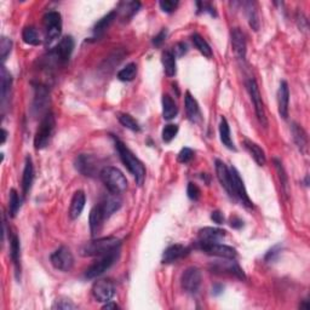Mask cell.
<instances>
[{
  "mask_svg": "<svg viewBox=\"0 0 310 310\" xmlns=\"http://www.w3.org/2000/svg\"><path fill=\"white\" fill-rule=\"evenodd\" d=\"M77 305L73 302L69 301L67 298H60L55 302V304L52 305V309H63V310H70L76 309Z\"/></svg>",
  "mask_w": 310,
  "mask_h": 310,
  "instance_id": "cell-43",
  "label": "cell"
},
{
  "mask_svg": "<svg viewBox=\"0 0 310 310\" xmlns=\"http://www.w3.org/2000/svg\"><path fill=\"white\" fill-rule=\"evenodd\" d=\"M175 52L178 56H183L185 52H187V45L184 42H179V44H177V46L175 47Z\"/></svg>",
  "mask_w": 310,
  "mask_h": 310,
  "instance_id": "cell-51",
  "label": "cell"
},
{
  "mask_svg": "<svg viewBox=\"0 0 310 310\" xmlns=\"http://www.w3.org/2000/svg\"><path fill=\"white\" fill-rule=\"evenodd\" d=\"M192 41H193L194 46L198 49L199 51L201 52L202 55H204L205 57L211 58L212 57V49L210 45H208V42L205 40L204 38L201 37L200 34H193L192 35Z\"/></svg>",
  "mask_w": 310,
  "mask_h": 310,
  "instance_id": "cell-34",
  "label": "cell"
},
{
  "mask_svg": "<svg viewBox=\"0 0 310 310\" xmlns=\"http://www.w3.org/2000/svg\"><path fill=\"white\" fill-rule=\"evenodd\" d=\"M50 102L49 91L44 85H35L34 87V100H33V110L37 114H41L47 108V104Z\"/></svg>",
  "mask_w": 310,
  "mask_h": 310,
  "instance_id": "cell-17",
  "label": "cell"
},
{
  "mask_svg": "<svg viewBox=\"0 0 310 310\" xmlns=\"http://www.w3.org/2000/svg\"><path fill=\"white\" fill-rule=\"evenodd\" d=\"M19 208H21V199L18 197V193L15 189L10 190V200H9V213L12 218L17 216Z\"/></svg>",
  "mask_w": 310,
  "mask_h": 310,
  "instance_id": "cell-36",
  "label": "cell"
},
{
  "mask_svg": "<svg viewBox=\"0 0 310 310\" xmlns=\"http://www.w3.org/2000/svg\"><path fill=\"white\" fill-rule=\"evenodd\" d=\"M244 146L245 148L249 151V153L251 154V156L254 159V161L257 162L259 166H264L267 162V158H266V153L260 147L257 145V143H254L251 141V139L245 138L244 139Z\"/></svg>",
  "mask_w": 310,
  "mask_h": 310,
  "instance_id": "cell-27",
  "label": "cell"
},
{
  "mask_svg": "<svg viewBox=\"0 0 310 310\" xmlns=\"http://www.w3.org/2000/svg\"><path fill=\"white\" fill-rule=\"evenodd\" d=\"M162 66H164V70L165 74L168 77H175L176 71H177V68H176V56L174 55V52L166 50L162 52Z\"/></svg>",
  "mask_w": 310,
  "mask_h": 310,
  "instance_id": "cell-31",
  "label": "cell"
},
{
  "mask_svg": "<svg viewBox=\"0 0 310 310\" xmlns=\"http://www.w3.org/2000/svg\"><path fill=\"white\" fill-rule=\"evenodd\" d=\"M107 220L106 213H104L102 206L101 204L96 205V206L92 207V210L90 211V216H89V223H90V230H91V235L92 236H97L100 234V231L102 230L103 227V222Z\"/></svg>",
  "mask_w": 310,
  "mask_h": 310,
  "instance_id": "cell-16",
  "label": "cell"
},
{
  "mask_svg": "<svg viewBox=\"0 0 310 310\" xmlns=\"http://www.w3.org/2000/svg\"><path fill=\"white\" fill-rule=\"evenodd\" d=\"M178 133V125H175V124H169V125H165L164 129H162V141L165 143H170L172 139L177 136Z\"/></svg>",
  "mask_w": 310,
  "mask_h": 310,
  "instance_id": "cell-39",
  "label": "cell"
},
{
  "mask_svg": "<svg viewBox=\"0 0 310 310\" xmlns=\"http://www.w3.org/2000/svg\"><path fill=\"white\" fill-rule=\"evenodd\" d=\"M194 158V152L190 148H183L178 153L177 160L182 164H188L192 159Z\"/></svg>",
  "mask_w": 310,
  "mask_h": 310,
  "instance_id": "cell-46",
  "label": "cell"
},
{
  "mask_svg": "<svg viewBox=\"0 0 310 310\" xmlns=\"http://www.w3.org/2000/svg\"><path fill=\"white\" fill-rule=\"evenodd\" d=\"M74 50V39L70 37V35H67V37L62 38L61 41L58 42L55 47V50L52 51V55H54V58L56 60V62L61 64H66L69 58L73 54Z\"/></svg>",
  "mask_w": 310,
  "mask_h": 310,
  "instance_id": "cell-12",
  "label": "cell"
},
{
  "mask_svg": "<svg viewBox=\"0 0 310 310\" xmlns=\"http://www.w3.org/2000/svg\"><path fill=\"white\" fill-rule=\"evenodd\" d=\"M222 291H223V286L222 285H216V286H213V289H212V293H213L214 296L221 295Z\"/></svg>",
  "mask_w": 310,
  "mask_h": 310,
  "instance_id": "cell-52",
  "label": "cell"
},
{
  "mask_svg": "<svg viewBox=\"0 0 310 310\" xmlns=\"http://www.w3.org/2000/svg\"><path fill=\"white\" fill-rule=\"evenodd\" d=\"M10 256L14 262L16 277L19 279V274H21V244H19L17 235H12L11 239H10Z\"/></svg>",
  "mask_w": 310,
  "mask_h": 310,
  "instance_id": "cell-24",
  "label": "cell"
},
{
  "mask_svg": "<svg viewBox=\"0 0 310 310\" xmlns=\"http://www.w3.org/2000/svg\"><path fill=\"white\" fill-rule=\"evenodd\" d=\"M159 5L160 9L166 12V14H171V12H174L175 10L177 9L178 2H174V0H161V2L159 3Z\"/></svg>",
  "mask_w": 310,
  "mask_h": 310,
  "instance_id": "cell-45",
  "label": "cell"
},
{
  "mask_svg": "<svg viewBox=\"0 0 310 310\" xmlns=\"http://www.w3.org/2000/svg\"><path fill=\"white\" fill-rule=\"evenodd\" d=\"M200 249L204 251L205 253L211 254V256L221 257V258L235 259L237 257L236 250L233 249V247H230V246H227V245H221L218 243L200 244Z\"/></svg>",
  "mask_w": 310,
  "mask_h": 310,
  "instance_id": "cell-13",
  "label": "cell"
},
{
  "mask_svg": "<svg viewBox=\"0 0 310 310\" xmlns=\"http://www.w3.org/2000/svg\"><path fill=\"white\" fill-rule=\"evenodd\" d=\"M6 138H8V132H6V130L3 129L2 130V145H4Z\"/></svg>",
  "mask_w": 310,
  "mask_h": 310,
  "instance_id": "cell-54",
  "label": "cell"
},
{
  "mask_svg": "<svg viewBox=\"0 0 310 310\" xmlns=\"http://www.w3.org/2000/svg\"><path fill=\"white\" fill-rule=\"evenodd\" d=\"M227 231L220 228H211L206 227L199 231V243L200 244H212L218 243L223 237H226Z\"/></svg>",
  "mask_w": 310,
  "mask_h": 310,
  "instance_id": "cell-21",
  "label": "cell"
},
{
  "mask_svg": "<svg viewBox=\"0 0 310 310\" xmlns=\"http://www.w3.org/2000/svg\"><path fill=\"white\" fill-rule=\"evenodd\" d=\"M11 47L12 41L9 38H2V40H0V57H2V61L6 60V57L11 52Z\"/></svg>",
  "mask_w": 310,
  "mask_h": 310,
  "instance_id": "cell-42",
  "label": "cell"
},
{
  "mask_svg": "<svg viewBox=\"0 0 310 310\" xmlns=\"http://www.w3.org/2000/svg\"><path fill=\"white\" fill-rule=\"evenodd\" d=\"M33 179H34L33 161H32L31 156H27L25 162L23 175H22V190H23V197H26V195L28 194V192L31 190L32 184H33Z\"/></svg>",
  "mask_w": 310,
  "mask_h": 310,
  "instance_id": "cell-26",
  "label": "cell"
},
{
  "mask_svg": "<svg viewBox=\"0 0 310 310\" xmlns=\"http://www.w3.org/2000/svg\"><path fill=\"white\" fill-rule=\"evenodd\" d=\"M189 253V249L187 246L181 244H176L172 245V246L168 247L165 250L164 254H162V263L165 264H170V263H175L177 260L184 258L185 256H188Z\"/></svg>",
  "mask_w": 310,
  "mask_h": 310,
  "instance_id": "cell-19",
  "label": "cell"
},
{
  "mask_svg": "<svg viewBox=\"0 0 310 310\" xmlns=\"http://www.w3.org/2000/svg\"><path fill=\"white\" fill-rule=\"evenodd\" d=\"M85 202H86V197H85L84 192L83 190L76 192L70 201V207H69L70 220H77V218L80 217L81 212H83L85 207Z\"/></svg>",
  "mask_w": 310,
  "mask_h": 310,
  "instance_id": "cell-25",
  "label": "cell"
},
{
  "mask_svg": "<svg viewBox=\"0 0 310 310\" xmlns=\"http://www.w3.org/2000/svg\"><path fill=\"white\" fill-rule=\"evenodd\" d=\"M55 126H56L55 115L51 112H46L44 117L41 119L40 125H39L37 132H35L34 136L35 149L40 151V149L46 148L49 143L51 141L52 135H54Z\"/></svg>",
  "mask_w": 310,
  "mask_h": 310,
  "instance_id": "cell-4",
  "label": "cell"
},
{
  "mask_svg": "<svg viewBox=\"0 0 310 310\" xmlns=\"http://www.w3.org/2000/svg\"><path fill=\"white\" fill-rule=\"evenodd\" d=\"M178 107L171 96L164 94L162 96V116L165 120H172L177 116Z\"/></svg>",
  "mask_w": 310,
  "mask_h": 310,
  "instance_id": "cell-28",
  "label": "cell"
},
{
  "mask_svg": "<svg viewBox=\"0 0 310 310\" xmlns=\"http://www.w3.org/2000/svg\"><path fill=\"white\" fill-rule=\"evenodd\" d=\"M211 220L216 224H223L224 223V216L221 211H213L211 213Z\"/></svg>",
  "mask_w": 310,
  "mask_h": 310,
  "instance_id": "cell-48",
  "label": "cell"
},
{
  "mask_svg": "<svg viewBox=\"0 0 310 310\" xmlns=\"http://www.w3.org/2000/svg\"><path fill=\"white\" fill-rule=\"evenodd\" d=\"M120 240L114 236L100 237L85 243L80 247V254L84 257H102L113 251L119 250Z\"/></svg>",
  "mask_w": 310,
  "mask_h": 310,
  "instance_id": "cell-2",
  "label": "cell"
},
{
  "mask_svg": "<svg viewBox=\"0 0 310 310\" xmlns=\"http://www.w3.org/2000/svg\"><path fill=\"white\" fill-rule=\"evenodd\" d=\"M289 104H290V89L286 81L280 83L279 90H277V108L279 114L282 119H287L289 116Z\"/></svg>",
  "mask_w": 310,
  "mask_h": 310,
  "instance_id": "cell-20",
  "label": "cell"
},
{
  "mask_svg": "<svg viewBox=\"0 0 310 310\" xmlns=\"http://www.w3.org/2000/svg\"><path fill=\"white\" fill-rule=\"evenodd\" d=\"M101 206H102L104 213H106V217L109 218L114 212H116L122 207V201L116 198V195H108L103 199V201L101 202Z\"/></svg>",
  "mask_w": 310,
  "mask_h": 310,
  "instance_id": "cell-30",
  "label": "cell"
},
{
  "mask_svg": "<svg viewBox=\"0 0 310 310\" xmlns=\"http://www.w3.org/2000/svg\"><path fill=\"white\" fill-rule=\"evenodd\" d=\"M166 35H168V33H166L165 29H162V31L160 32V33L156 35V37H154V39H153V44H154L155 46H160V45H161L162 42L165 41Z\"/></svg>",
  "mask_w": 310,
  "mask_h": 310,
  "instance_id": "cell-47",
  "label": "cell"
},
{
  "mask_svg": "<svg viewBox=\"0 0 310 310\" xmlns=\"http://www.w3.org/2000/svg\"><path fill=\"white\" fill-rule=\"evenodd\" d=\"M274 162H275L276 171H277V174H279V177H280V181H281L283 190H285V193L287 194L289 193V178H287L286 171H285V169H283L282 162L277 159L274 160Z\"/></svg>",
  "mask_w": 310,
  "mask_h": 310,
  "instance_id": "cell-40",
  "label": "cell"
},
{
  "mask_svg": "<svg viewBox=\"0 0 310 310\" xmlns=\"http://www.w3.org/2000/svg\"><path fill=\"white\" fill-rule=\"evenodd\" d=\"M201 285V272L195 267L185 269L181 276V286L185 292L197 293Z\"/></svg>",
  "mask_w": 310,
  "mask_h": 310,
  "instance_id": "cell-10",
  "label": "cell"
},
{
  "mask_svg": "<svg viewBox=\"0 0 310 310\" xmlns=\"http://www.w3.org/2000/svg\"><path fill=\"white\" fill-rule=\"evenodd\" d=\"M42 25H44L45 38H46L47 44L55 41L61 35L62 17L60 12L50 11L45 14L44 17H42Z\"/></svg>",
  "mask_w": 310,
  "mask_h": 310,
  "instance_id": "cell-5",
  "label": "cell"
},
{
  "mask_svg": "<svg viewBox=\"0 0 310 310\" xmlns=\"http://www.w3.org/2000/svg\"><path fill=\"white\" fill-rule=\"evenodd\" d=\"M216 174L218 181H220L222 187L226 189L228 195H229L230 198L235 199L230 171L229 169L227 168V165L224 164L223 161H221V160H216Z\"/></svg>",
  "mask_w": 310,
  "mask_h": 310,
  "instance_id": "cell-14",
  "label": "cell"
},
{
  "mask_svg": "<svg viewBox=\"0 0 310 310\" xmlns=\"http://www.w3.org/2000/svg\"><path fill=\"white\" fill-rule=\"evenodd\" d=\"M230 171V176H231V182H233V189H234V194H235V199H239V200L243 202L244 206L246 207H252L253 202L251 201V199L247 194L246 188H245L244 181L243 178L240 177V174L237 172V170L231 166L229 169Z\"/></svg>",
  "mask_w": 310,
  "mask_h": 310,
  "instance_id": "cell-11",
  "label": "cell"
},
{
  "mask_svg": "<svg viewBox=\"0 0 310 310\" xmlns=\"http://www.w3.org/2000/svg\"><path fill=\"white\" fill-rule=\"evenodd\" d=\"M292 135H293V141L297 145V147L299 148V151L304 152L306 148V145H308V137H306V133L304 130L302 129L301 126L297 125V124H292Z\"/></svg>",
  "mask_w": 310,
  "mask_h": 310,
  "instance_id": "cell-32",
  "label": "cell"
},
{
  "mask_svg": "<svg viewBox=\"0 0 310 310\" xmlns=\"http://www.w3.org/2000/svg\"><path fill=\"white\" fill-rule=\"evenodd\" d=\"M249 8H247V16H249V23L251 26V28L253 31H258L259 29V19H258V15H257L256 9L253 8L252 3H249Z\"/></svg>",
  "mask_w": 310,
  "mask_h": 310,
  "instance_id": "cell-41",
  "label": "cell"
},
{
  "mask_svg": "<svg viewBox=\"0 0 310 310\" xmlns=\"http://www.w3.org/2000/svg\"><path fill=\"white\" fill-rule=\"evenodd\" d=\"M114 143H115L116 152L119 154L120 159H122L123 164L129 170L130 174L135 177L136 183L142 185L146 179V168L143 165V162L119 138H114Z\"/></svg>",
  "mask_w": 310,
  "mask_h": 310,
  "instance_id": "cell-1",
  "label": "cell"
},
{
  "mask_svg": "<svg viewBox=\"0 0 310 310\" xmlns=\"http://www.w3.org/2000/svg\"><path fill=\"white\" fill-rule=\"evenodd\" d=\"M76 169L80 172L81 175L92 177V176L96 175V172H97L96 159L91 155L80 154L76 159Z\"/></svg>",
  "mask_w": 310,
  "mask_h": 310,
  "instance_id": "cell-15",
  "label": "cell"
},
{
  "mask_svg": "<svg viewBox=\"0 0 310 310\" xmlns=\"http://www.w3.org/2000/svg\"><path fill=\"white\" fill-rule=\"evenodd\" d=\"M231 46H233V51L239 60L244 61L246 58V39H245V34L240 31L239 28H234L231 31Z\"/></svg>",
  "mask_w": 310,
  "mask_h": 310,
  "instance_id": "cell-18",
  "label": "cell"
},
{
  "mask_svg": "<svg viewBox=\"0 0 310 310\" xmlns=\"http://www.w3.org/2000/svg\"><path fill=\"white\" fill-rule=\"evenodd\" d=\"M220 137H221V142L223 143V146H226L228 149H230V151H236V148H235V146H234V142L231 141L229 124H228L227 119L224 116L221 117Z\"/></svg>",
  "mask_w": 310,
  "mask_h": 310,
  "instance_id": "cell-29",
  "label": "cell"
},
{
  "mask_svg": "<svg viewBox=\"0 0 310 310\" xmlns=\"http://www.w3.org/2000/svg\"><path fill=\"white\" fill-rule=\"evenodd\" d=\"M119 122L124 127L131 130V131H135V132L141 131V127H139L138 123H137L136 120L133 119L131 115H130V114H120Z\"/></svg>",
  "mask_w": 310,
  "mask_h": 310,
  "instance_id": "cell-38",
  "label": "cell"
},
{
  "mask_svg": "<svg viewBox=\"0 0 310 310\" xmlns=\"http://www.w3.org/2000/svg\"><path fill=\"white\" fill-rule=\"evenodd\" d=\"M137 76L136 63H129L117 73V79L122 81H132Z\"/></svg>",
  "mask_w": 310,
  "mask_h": 310,
  "instance_id": "cell-37",
  "label": "cell"
},
{
  "mask_svg": "<svg viewBox=\"0 0 310 310\" xmlns=\"http://www.w3.org/2000/svg\"><path fill=\"white\" fill-rule=\"evenodd\" d=\"M22 39H23L26 44L32 45V46H37V45L41 42L38 31L34 27H31V26L23 29V32H22Z\"/></svg>",
  "mask_w": 310,
  "mask_h": 310,
  "instance_id": "cell-35",
  "label": "cell"
},
{
  "mask_svg": "<svg viewBox=\"0 0 310 310\" xmlns=\"http://www.w3.org/2000/svg\"><path fill=\"white\" fill-rule=\"evenodd\" d=\"M184 106H185V113H187L188 119L194 124L200 123L201 122L200 107H199L197 100L192 96V93L189 92V91L185 92Z\"/></svg>",
  "mask_w": 310,
  "mask_h": 310,
  "instance_id": "cell-22",
  "label": "cell"
},
{
  "mask_svg": "<svg viewBox=\"0 0 310 310\" xmlns=\"http://www.w3.org/2000/svg\"><path fill=\"white\" fill-rule=\"evenodd\" d=\"M100 176L106 188L114 195L122 194L127 189V179L119 169L106 166L102 169Z\"/></svg>",
  "mask_w": 310,
  "mask_h": 310,
  "instance_id": "cell-3",
  "label": "cell"
},
{
  "mask_svg": "<svg viewBox=\"0 0 310 310\" xmlns=\"http://www.w3.org/2000/svg\"><path fill=\"white\" fill-rule=\"evenodd\" d=\"M51 264L55 269L61 272H69L74 266L73 253L67 246H61L50 256Z\"/></svg>",
  "mask_w": 310,
  "mask_h": 310,
  "instance_id": "cell-8",
  "label": "cell"
},
{
  "mask_svg": "<svg viewBox=\"0 0 310 310\" xmlns=\"http://www.w3.org/2000/svg\"><path fill=\"white\" fill-rule=\"evenodd\" d=\"M279 247H280V246L273 247V249L270 250L268 253H267L266 260H268V262H270V260H274V259H275V256H277V254H279V252H280Z\"/></svg>",
  "mask_w": 310,
  "mask_h": 310,
  "instance_id": "cell-50",
  "label": "cell"
},
{
  "mask_svg": "<svg viewBox=\"0 0 310 310\" xmlns=\"http://www.w3.org/2000/svg\"><path fill=\"white\" fill-rule=\"evenodd\" d=\"M116 16H117L116 11H110L109 14L103 16V17L101 18L96 25H94V27H93L94 33H96V34L103 33V32L106 31V29H108L109 26L113 23L114 19L116 18Z\"/></svg>",
  "mask_w": 310,
  "mask_h": 310,
  "instance_id": "cell-33",
  "label": "cell"
},
{
  "mask_svg": "<svg viewBox=\"0 0 310 310\" xmlns=\"http://www.w3.org/2000/svg\"><path fill=\"white\" fill-rule=\"evenodd\" d=\"M117 258H119V250L113 251V252L108 254H104L99 260L91 264L89 268H87L86 273H85V276L87 279H94V277L102 275L104 272H107L116 262Z\"/></svg>",
  "mask_w": 310,
  "mask_h": 310,
  "instance_id": "cell-6",
  "label": "cell"
},
{
  "mask_svg": "<svg viewBox=\"0 0 310 310\" xmlns=\"http://www.w3.org/2000/svg\"><path fill=\"white\" fill-rule=\"evenodd\" d=\"M12 78L8 69L3 66L0 69V97H2V108H5L6 101L9 100L10 92H11Z\"/></svg>",
  "mask_w": 310,
  "mask_h": 310,
  "instance_id": "cell-23",
  "label": "cell"
},
{
  "mask_svg": "<svg viewBox=\"0 0 310 310\" xmlns=\"http://www.w3.org/2000/svg\"><path fill=\"white\" fill-rule=\"evenodd\" d=\"M230 227L234 228V229H240V228L244 227V221L237 216L230 217Z\"/></svg>",
  "mask_w": 310,
  "mask_h": 310,
  "instance_id": "cell-49",
  "label": "cell"
},
{
  "mask_svg": "<svg viewBox=\"0 0 310 310\" xmlns=\"http://www.w3.org/2000/svg\"><path fill=\"white\" fill-rule=\"evenodd\" d=\"M117 308H119V306H117L115 303H112L110 301L107 302L106 304L103 305V309H107V310H108V309H117Z\"/></svg>",
  "mask_w": 310,
  "mask_h": 310,
  "instance_id": "cell-53",
  "label": "cell"
},
{
  "mask_svg": "<svg viewBox=\"0 0 310 310\" xmlns=\"http://www.w3.org/2000/svg\"><path fill=\"white\" fill-rule=\"evenodd\" d=\"M115 293V286H114L112 281H108V280H99L92 286L93 298L100 303H107L112 301Z\"/></svg>",
  "mask_w": 310,
  "mask_h": 310,
  "instance_id": "cell-9",
  "label": "cell"
},
{
  "mask_svg": "<svg viewBox=\"0 0 310 310\" xmlns=\"http://www.w3.org/2000/svg\"><path fill=\"white\" fill-rule=\"evenodd\" d=\"M246 86H247V90H249L251 101H252V103H253L254 112H256L257 119H258V122L262 124L264 127H267L268 126V120H267L266 112H264L263 101H262V96H260L258 85H257L256 80L254 79H250V80H247Z\"/></svg>",
  "mask_w": 310,
  "mask_h": 310,
  "instance_id": "cell-7",
  "label": "cell"
},
{
  "mask_svg": "<svg viewBox=\"0 0 310 310\" xmlns=\"http://www.w3.org/2000/svg\"><path fill=\"white\" fill-rule=\"evenodd\" d=\"M187 194H188V198L190 199V200L198 201L201 197V190L195 183H189L187 187Z\"/></svg>",
  "mask_w": 310,
  "mask_h": 310,
  "instance_id": "cell-44",
  "label": "cell"
}]
</instances>
